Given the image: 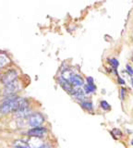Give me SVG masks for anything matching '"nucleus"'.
<instances>
[{
	"instance_id": "f257e3e1",
	"label": "nucleus",
	"mask_w": 133,
	"mask_h": 148,
	"mask_svg": "<svg viewBox=\"0 0 133 148\" xmlns=\"http://www.w3.org/2000/svg\"><path fill=\"white\" fill-rule=\"evenodd\" d=\"M28 101L21 97H18L14 95L7 96V98L3 101L0 106V111L2 114H8L11 112H15L16 110L28 108Z\"/></svg>"
},
{
	"instance_id": "f03ea898",
	"label": "nucleus",
	"mask_w": 133,
	"mask_h": 148,
	"mask_svg": "<svg viewBox=\"0 0 133 148\" xmlns=\"http://www.w3.org/2000/svg\"><path fill=\"white\" fill-rule=\"evenodd\" d=\"M20 90V83L18 80H15L12 82L5 85V87H4V89L2 91V95L5 96L12 95H15L16 92Z\"/></svg>"
},
{
	"instance_id": "7ed1b4c3",
	"label": "nucleus",
	"mask_w": 133,
	"mask_h": 148,
	"mask_svg": "<svg viewBox=\"0 0 133 148\" xmlns=\"http://www.w3.org/2000/svg\"><path fill=\"white\" fill-rule=\"evenodd\" d=\"M29 124L31 127H38L41 126L44 121V116L41 113H33L29 116Z\"/></svg>"
},
{
	"instance_id": "20e7f679",
	"label": "nucleus",
	"mask_w": 133,
	"mask_h": 148,
	"mask_svg": "<svg viewBox=\"0 0 133 148\" xmlns=\"http://www.w3.org/2000/svg\"><path fill=\"white\" fill-rule=\"evenodd\" d=\"M17 78H18V72L16 71H10L4 74L1 77V79H0V81H1V82L4 85H6L12 82L13 81L17 80Z\"/></svg>"
},
{
	"instance_id": "39448f33",
	"label": "nucleus",
	"mask_w": 133,
	"mask_h": 148,
	"mask_svg": "<svg viewBox=\"0 0 133 148\" xmlns=\"http://www.w3.org/2000/svg\"><path fill=\"white\" fill-rule=\"evenodd\" d=\"M47 132V130L44 127H33L31 130L28 132V134L30 136H36V137H43Z\"/></svg>"
},
{
	"instance_id": "423d86ee",
	"label": "nucleus",
	"mask_w": 133,
	"mask_h": 148,
	"mask_svg": "<svg viewBox=\"0 0 133 148\" xmlns=\"http://www.w3.org/2000/svg\"><path fill=\"white\" fill-rule=\"evenodd\" d=\"M27 143H29L30 148H40L44 143L41 137H36V136H31V138Z\"/></svg>"
},
{
	"instance_id": "0eeeda50",
	"label": "nucleus",
	"mask_w": 133,
	"mask_h": 148,
	"mask_svg": "<svg viewBox=\"0 0 133 148\" xmlns=\"http://www.w3.org/2000/svg\"><path fill=\"white\" fill-rule=\"evenodd\" d=\"M31 114V108H20V109H18L14 112L15 117L18 119H24L26 117H29V116Z\"/></svg>"
},
{
	"instance_id": "6e6552de",
	"label": "nucleus",
	"mask_w": 133,
	"mask_h": 148,
	"mask_svg": "<svg viewBox=\"0 0 133 148\" xmlns=\"http://www.w3.org/2000/svg\"><path fill=\"white\" fill-rule=\"evenodd\" d=\"M70 82L71 83V85L73 87H80L84 84L83 79H82L80 75H78V74H73L70 80Z\"/></svg>"
},
{
	"instance_id": "1a4fd4ad",
	"label": "nucleus",
	"mask_w": 133,
	"mask_h": 148,
	"mask_svg": "<svg viewBox=\"0 0 133 148\" xmlns=\"http://www.w3.org/2000/svg\"><path fill=\"white\" fill-rule=\"evenodd\" d=\"M58 82H59V84L61 85V87L63 88L64 90H65L66 92H68V94H71L72 90H73V86L71 85V83L70 82L64 80L63 78L60 77V78H59V80H58Z\"/></svg>"
},
{
	"instance_id": "9d476101",
	"label": "nucleus",
	"mask_w": 133,
	"mask_h": 148,
	"mask_svg": "<svg viewBox=\"0 0 133 148\" xmlns=\"http://www.w3.org/2000/svg\"><path fill=\"white\" fill-rule=\"evenodd\" d=\"M10 63V59L5 54H0V69L7 66L8 64Z\"/></svg>"
},
{
	"instance_id": "9b49d317",
	"label": "nucleus",
	"mask_w": 133,
	"mask_h": 148,
	"mask_svg": "<svg viewBox=\"0 0 133 148\" xmlns=\"http://www.w3.org/2000/svg\"><path fill=\"white\" fill-rule=\"evenodd\" d=\"M13 146H14L15 148H30L29 143L25 141H22V140L15 141L14 143H13Z\"/></svg>"
},
{
	"instance_id": "f8f14e48",
	"label": "nucleus",
	"mask_w": 133,
	"mask_h": 148,
	"mask_svg": "<svg viewBox=\"0 0 133 148\" xmlns=\"http://www.w3.org/2000/svg\"><path fill=\"white\" fill-rule=\"evenodd\" d=\"M73 75V72L70 71V69H64V71H62V75H61V78H63L64 80H66V81H68L70 82V78L72 77Z\"/></svg>"
},
{
	"instance_id": "ddd939ff",
	"label": "nucleus",
	"mask_w": 133,
	"mask_h": 148,
	"mask_svg": "<svg viewBox=\"0 0 133 148\" xmlns=\"http://www.w3.org/2000/svg\"><path fill=\"white\" fill-rule=\"evenodd\" d=\"M83 90L85 92V94H91V92H95L96 87L94 85V83H93V84H87V85L84 86Z\"/></svg>"
},
{
	"instance_id": "4468645a",
	"label": "nucleus",
	"mask_w": 133,
	"mask_h": 148,
	"mask_svg": "<svg viewBox=\"0 0 133 148\" xmlns=\"http://www.w3.org/2000/svg\"><path fill=\"white\" fill-rule=\"evenodd\" d=\"M80 105L82 108H85L86 110H89V111L93 110V104H91V102H90V101L84 100V101L80 102Z\"/></svg>"
},
{
	"instance_id": "2eb2a0df",
	"label": "nucleus",
	"mask_w": 133,
	"mask_h": 148,
	"mask_svg": "<svg viewBox=\"0 0 133 148\" xmlns=\"http://www.w3.org/2000/svg\"><path fill=\"white\" fill-rule=\"evenodd\" d=\"M111 134L113 135V137L116 139V140H118V139H120L122 137V135H123L122 132L119 129H114L113 131L111 132Z\"/></svg>"
},
{
	"instance_id": "dca6fc26",
	"label": "nucleus",
	"mask_w": 133,
	"mask_h": 148,
	"mask_svg": "<svg viewBox=\"0 0 133 148\" xmlns=\"http://www.w3.org/2000/svg\"><path fill=\"white\" fill-rule=\"evenodd\" d=\"M101 106L104 110H109L110 109V105L107 103L106 101H102L101 102Z\"/></svg>"
},
{
	"instance_id": "f3484780",
	"label": "nucleus",
	"mask_w": 133,
	"mask_h": 148,
	"mask_svg": "<svg viewBox=\"0 0 133 148\" xmlns=\"http://www.w3.org/2000/svg\"><path fill=\"white\" fill-rule=\"evenodd\" d=\"M110 62H111V65L112 66L115 68V69H117V67H118V65H119V63H118V61L116 59V58H112V59H110Z\"/></svg>"
},
{
	"instance_id": "a211bd4d",
	"label": "nucleus",
	"mask_w": 133,
	"mask_h": 148,
	"mask_svg": "<svg viewBox=\"0 0 133 148\" xmlns=\"http://www.w3.org/2000/svg\"><path fill=\"white\" fill-rule=\"evenodd\" d=\"M125 95H126V90L124 89V88H121V90H120V95H121V99H124V98H125Z\"/></svg>"
},
{
	"instance_id": "6ab92c4d",
	"label": "nucleus",
	"mask_w": 133,
	"mask_h": 148,
	"mask_svg": "<svg viewBox=\"0 0 133 148\" xmlns=\"http://www.w3.org/2000/svg\"><path fill=\"white\" fill-rule=\"evenodd\" d=\"M87 82H88V84H93V80L91 77H88L87 78Z\"/></svg>"
},
{
	"instance_id": "aec40b11",
	"label": "nucleus",
	"mask_w": 133,
	"mask_h": 148,
	"mask_svg": "<svg viewBox=\"0 0 133 148\" xmlns=\"http://www.w3.org/2000/svg\"><path fill=\"white\" fill-rule=\"evenodd\" d=\"M127 69L128 71V73H130V75H132V74H133V69H131V67H130V66H128H128H127Z\"/></svg>"
},
{
	"instance_id": "412c9836",
	"label": "nucleus",
	"mask_w": 133,
	"mask_h": 148,
	"mask_svg": "<svg viewBox=\"0 0 133 148\" xmlns=\"http://www.w3.org/2000/svg\"><path fill=\"white\" fill-rule=\"evenodd\" d=\"M40 148H51V146H50L48 143H43L42 146H41Z\"/></svg>"
},
{
	"instance_id": "4be33fe9",
	"label": "nucleus",
	"mask_w": 133,
	"mask_h": 148,
	"mask_svg": "<svg viewBox=\"0 0 133 148\" xmlns=\"http://www.w3.org/2000/svg\"><path fill=\"white\" fill-rule=\"evenodd\" d=\"M118 82L120 83V84H125V82H124L122 80V78H120V77H118Z\"/></svg>"
},
{
	"instance_id": "5701e85b",
	"label": "nucleus",
	"mask_w": 133,
	"mask_h": 148,
	"mask_svg": "<svg viewBox=\"0 0 133 148\" xmlns=\"http://www.w3.org/2000/svg\"><path fill=\"white\" fill-rule=\"evenodd\" d=\"M130 143H131V145H133V139H132V140H131V142H130Z\"/></svg>"
},
{
	"instance_id": "b1692460",
	"label": "nucleus",
	"mask_w": 133,
	"mask_h": 148,
	"mask_svg": "<svg viewBox=\"0 0 133 148\" xmlns=\"http://www.w3.org/2000/svg\"><path fill=\"white\" fill-rule=\"evenodd\" d=\"M131 82H132V86H133V78H132V80H131Z\"/></svg>"
}]
</instances>
